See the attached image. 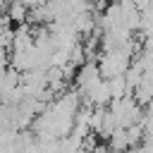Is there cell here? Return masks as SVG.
Listing matches in <instances>:
<instances>
[{"label": "cell", "instance_id": "cell-1", "mask_svg": "<svg viewBox=\"0 0 153 153\" xmlns=\"http://www.w3.org/2000/svg\"><path fill=\"white\" fill-rule=\"evenodd\" d=\"M100 74L103 79H117V76H124L131 67V55H127L124 50H112V53H103L100 55Z\"/></svg>", "mask_w": 153, "mask_h": 153}, {"label": "cell", "instance_id": "cell-2", "mask_svg": "<svg viewBox=\"0 0 153 153\" xmlns=\"http://www.w3.org/2000/svg\"><path fill=\"white\" fill-rule=\"evenodd\" d=\"M108 148H110V153H124L127 148H131V146H129L127 129H117V131L112 134V139L108 141Z\"/></svg>", "mask_w": 153, "mask_h": 153}]
</instances>
